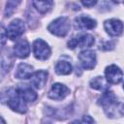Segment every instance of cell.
Wrapping results in <instances>:
<instances>
[{
    "mask_svg": "<svg viewBox=\"0 0 124 124\" xmlns=\"http://www.w3.org/2000/svg\"><path fill=\"white\" fill-rule=\"evenodd\" d=\"M47 29L51 34L55 36L64 37L70 29V21L65 16L58 17L47 26Z\"/></svg>",
    "mask_w": 124,
    "mask_h": 124,
    "instance_id": "6da1fadb",
    "label": "cell"
},
{
    "mask_svg": "<svg viewBox=\"0 0 124 124\" xmlns=\"http://www.w3.org/2000/svg\"><path fill=\"white\" fill-rule=\"evenodd\" d=\"M7 101H8L7 105L10 107V108H12L16 112L24 113L27 110L26 102L18 95L16 90H14V93H9V97Z\"/></svg>",
    "mask_w": 124,
    "mask_h": 124,
    "instance_id": "7a4b0ae2",
    "label": "cell"
},
{
    "mask_svg": "<svg viewBox=\"0 0 124 124\" xmlns=\"http://www.w3.org/2000/svg\"><path fill=\"white\" fill-rule=\"evenodd\" d=\"M24 30H25L24 22L21 19H18V18L14 19L8 25V27L6 29L7 38H9L10 40H16L23 34Z\"/></svg>",
    "mask_w": 124,
    "mask_h": 124,
    "instance_id": "3957f363",
    "label": "cell"
},
{
    "mask_svg": "<svg viewBox=\"0 0 124 124\" xmlns=\"http://www.w3.org/2000/svg\"><path fill=\"white\" fill-rule=\"evenodd\" d=\"M33 52L37 59L46 60L50 56V47L42 39H38L33 44Z\"/></svg>",
    "mask_w": 124,
    "mask_h": 124,
    "instance_id": "277c9868",
    "label": "cell"
},
{
    "mask_svg": "<svg viewBox=\"0 0 124 124\" xmlns=\"http://www.w3.org/2000/svg\"><path fill=\"white\" fill-rule=\"evenodd\" d=\"M94 44V37L90 34H84L77 38H73L68 42V46L70 48L78 47H89Z\"/></svg>",
    "mask_w": 124,
    "mask_h": 124,
    "instance_id": "5b68a950",
    "label": "cell"
},
{
    "mask_svg": "<svg viewBox=\"0 0 124 124\" xmlns=\"http://www.w3.org/2000/svg\"><path fill=\"white\" fill-rule=\"evenodd\" d=\"M70 93V90L67 86H65L64 84L61 83H54L50 90L48 91L47 96L52 99V100H56V101H60L65 99Z\"/></svg>",
    "mask_w": 124,
    "mask_h": 124,
    "instance_id": "8992f818",
    "label": "cell"
},
{
    "mask_svg": "<svg viewBox=\"0 0 124 124\" xmlns=\"http://www.w3.org/2000/svg\"><path fill=\"white\" fill-rule=\"evenodd\" d=\"M78 59L80 61L81 66L86 70H91L96 65V54L92 50H83L79 52Z\"/></svg>",
    "mask_w": 124,
    "mask_h": 124,
    "instance_id": "52a82bcc",
    "label": "cell"
},
{
    "mask_svg": "<svg viewBox=\"0 0 124 124\" xmlns=\"http://www.w3.org/2000/svg\"><path fill=\"white\" fill-rule=\"evenodd\" d=\"M105 75H106L107 81L111 84H117L123 78L122 71L115 65H110V66L107 67L106 71H105Z\"/></svg>",
    "mask_w": 124,
    "mask_h": 124,
    "instance_id": "ba28073f",
    "label": "cell"
},
{
    "mask_svg": "<svg viewBox=\"0 0 124 124\" xmlns=\"http://www.w3.org/2000/svg\"><path fill=\"white\" fill-rule=\"evenodd\" d=\"M98 103H99V105H101L105 108L106 111L108 109H109V112H108V113L110 114L111 111L114 110V106L117 104L116 103V97H115L114 93L111 92V91H108V90H107L101 96V98L99 99Z\"/></svg>",
    "mask_w": 124,
    "mask_h": 124,
    "instance_id": "9c48e42d",
    "label": "cell"
},
{
    "mask_svg": "<svg viewBox=\"0 0 124 124\" xmlns=\"http://www.w3.org/2000/svg\"><path fill=\"white\" fill-rule=\"evenodd\" d=\"M104 27L108 34H109L110 36H118L123 31V23L115 18L106 20L104 23Z\"/></svg>",
    "mask_w": 124,
    "mask_h": 124,
    "instance_id": "30bf717a",
    "label": "cell"
},
{
    "mask_svg": "<svg viewBox=\"0 0 124 124\" xmlns=\"http://www.w3.org/2000/svg\"><path fill=\"white\" fill-rule=\"evenodd\" d=\"M46 80H47V72L44 70H40L33 73L30 78V83L36 89H42L45 86Z\"/></svg>",
    "mask_w": 124,
    "mask_h": 124,
    "instance_id": "8fae6325",
    "label": "cell"
},
{
    "mask_svg": "<svg viewBox=\"0 0 124 124\" xmlns=\"http://www.w3.org/2000/svg\"><path fill=\"white\" fill-rule=\"evenodd\" d=\"M16 92L18 93V95L25 101V102H34L37 99V94L36 92L28 85L23 84L18 86L16 89Z\"/></svg>",
    "mask_w": 124,
    "mask_h": 124,
    "instance_id": "7c38bea8",
    "label": "cell"
},
{
    "mask_svg": "<svg viewBox=\"0 0 124 124\" xmlns=\"http://www.w3.org/2000/svg\"><path fill=\"white\" fill-rule=\"evenodd\" d=\"M14 53L19 58H26L30 53V46L26 40L18 41L14 46Z\"/></svg>",
    "mask_w": 124,
    "mask_h": 124,
    "instance_id": "4fadbf2b",
    "label": "cell"
},
{
    "mask_svg": "<svg viewBox=\"0 0 124 124\" xmlns=\"http://www.w3.org/2000/svg\"><path fill=\"white\" fill-rule=\"evenodd\" d=\"M75 26L78 29H93L96 26V20L88 16H78L75 19Z\"/></svg>",
    "mask_w": 124,
    "mask_h": 124,
    "instance_id": "5bb4252c",
    "label": "cell"
},
{
    "mask_svg": "<svg viewBox=\"0 0 124 124\" xmlns=\"http://www.w3.org/2000/svg\"><path fill=\"white\" fill-rule=\"evenodd\" d=\"M32 74H33V67L31 65H28L26 63H20L16 68V72L15 76L16 78L25 79V78H31Z\"/></svg>",
    "mask_w": 124,
    "mask_h": 124,
    "instance_id": "9a60e30c",
    "label": "cell"
},
{
    "mask_svg": "<svg viewBox=\"0 0 124 124\" xmlns=\"http://www.w3.org/2000/svg\"><path fill=\"white\" fill-rule=\"evenodd\" d=\"M33 6L42 14H46L51 10L53 1L52 0H32Z\"/></svg>",
    "mask_w": 124,
    "mask_h": 124,
    "instance_id": "2e32d148",
    "label": "cell"
},
{
    "mask_svg": "<svg viewBox=\"0 0 124 124\" xmlns=\"http://www.w3.org/2000/svg\"><path fill=\"white\" fill-rule=\"evenodd\" d=\"M55 72L58 75H69L72 72V65L67 61H58L55 65Z\"/></svg>",
    "mask_w": 124,
    "mask_h": 124,
    "instance_id": "e0dca14e",
    "label": "cell"
},
{
    "mask_svg": "<svg viewBox=\"0 0 124 124\" xmlns=\"http://www.w3.org/2000/svg\"><path fill=\"white\" fill-rule=\"evenodd\" d=\"M90 86L97 90H107L108 85L103 77H96L90 80Z\"/></svg>",
    "mask_w": 124,
    "mask_h": 124,
    "instance_id": "ac0fdd59",
    "label": "cell"
},
{
    "mask_svg": "<svg viewBox=\"0 0 124 124\" xmlns=\"http://www.w3.org/2000/svg\"><path fill=\"white\" fill-rule=\"evenodd\" d=\"M21 0H9V2L7 3V8H6V16H10L14 10L17 7V5L19 4Z\"/></svg>",
    "mask_w": 124,
    "mask_h": 124,
    "instance_id": "d6986e66",
    "label": "cell"
},
{
    "mask_svg": "<svg viewBox=\"0 0 124 124\" xmlns=\"http://www.w3.org/2000/svg\"><path fill=\"white\" fill-rule=\"evenodd\" d=\"M98 0H81V3L83 6L87 7V8H90V7H93L96 3H97Z\"/></svg>",
    "mask_w": 124,
    "mask_h": 124,
    "instance_id": "ffe728a7",
    "label": "cell"
},
{
    "mask_svg": "<svg viewBox=\"0 0 124 124\" xmlns=\"http://www.w3.org/2000/svg\"><path fill=\"white\" fill-rule=\"evenodd\" d=\"M82 122H89V123H92V122H94V120L92 119V118H90L89 116H84L83 118H82V120H81Z\"/></svg>",
    "mask_w": 124,
    "mask_h": 124,
    "instance_id": "44dd1931",
    "label": "cell"
},
{
    "mask_svg": "<svg viewBox=\"0 0 124 124\" xmlns=\"http://www.w3.org/2000/svg\"><path fill=\"white\" fill-rule=\"evenodd\" d=\"M113 2H115V3H120V2H122L123 0H112Z\"/></svg>",
    "mask_w": 124,
    "mask_h": 124,
    "instance_id": "7402d4cb",
    "label": "cell"
},
{
    "mask_svg": "<svg viewBox=\"0 0 124 124\" xmlns=\"http://www.w3.org/2000/svg\"><path fill=\"white\" fill-rule=\"evenodd\" d=\"M123 88H124V84H123Z\"/></svg>",
    "mask_w": 124,
    "mask_h": 124,
    "instance_id": "603a6c76",
    "label": "cell"
}]
</instances>
